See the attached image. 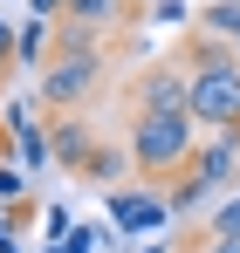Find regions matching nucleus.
I'll return each mask as SVG.
<instances>
[{"label": "nucleus", "instance_id": "6ab92c4d", "mask_svg": "<svg viewBox=\"0 0 240 253\" xmlns=\"http://www.w3.org/2000/svg\"><path fill=\"white\" fill-rule=\"evenodd\" d=\"M62 253H89V233H69V240H62Z\"/></svg>", "mask_w": 240, "mask_h": 253}, {"label": "nucleus", "instance_id": "2eb2a0df", "mask_svg": "<svg viewBox=\"0 0 240 253\" xmlns=\"http://www.w3.org/2000/svg\"><path fill=\"white\" fill-rule=\"evenodd\" d=\"M69 0H28V21H62Z\"/></svg>", "mask_w": 240, "mask_h": 253}, {"label": "nucleus", "instance_id": "dca6fc26", "mask_svg": "<svg viewBox=\"0 0 240 253\" xmlns=\"http://www.w3.org/2000/svg\"><path fill=\"white\" fill-rule=\"evenodd\" d=\"M14 55H21V28H7V21H0V69H7Z\"/></svg>", "mask_w": 240, "mask_h": 253}, {"label": "nucleus", "instance_id": "6e6552de", "mask_svg": "<svg viewBox=\"0 0 240 253\" xmlns=\"http://www.w3.org/2000/svg\"><path fill=\"white\" fill-rule=\"evenodd\" d=\"M48 144H55V165H89V158H96V144H89V130H82L76 117H62V124L48 130Z\"/></svg>", "mask_w": 240, "mask_h": 253}, {"label": "nucleus", "instance_id": "39448f33", "mask_svg": "<svg viewBox=\"0 0 240 253\" xmlns=\"http://www.w3.org/2000/svg\"><path fill=\"white\" fill-rule=\"evenodd\" d=\"M234 171H240V130H220L213 144H199V151H192V185H199L206 199H213Z\"/></svg>", "mask_w": 240, "mask_h": 253}, {"label": "nucleus", "instance_id": "1a4fd4ad", "mask_svg": "<svg viewBox=\"0 0 240 253\" xmlns=\"http://www.w3.org/2000/svg\"><path fill=\"white\" fill-rule=\"evenodd\" d=\"M199 28H206V35H220V42H234V48H240V0H213V7L199 14Z\"/></svg>", "mask_w": 240, "mask_h": 253}, {"label": "nucleus", "instance_id": "a211bd4d", "mask_svg": "<svg viewBox=\"0 0 240 253\" xmlns=\"http://www.w3.org/2000/svg\"><path fill=\"white\" fill-rule=\"evenodd\" d=\"M0 253H14V212H0Z\"/></svg>", "mask_w": 240, "mask_h": 253}, {"label": "nucleus", "instance_id": "9b49d317", "mask_svg": "<svg viewBox=\"0 0 240 253\" xmlns=\"http://www.w3.org/2000/svg\"><path fill=\"white\" fill-rule=\"evenodd\" d=\"M41 55H48V21H28V28H21V55H14V62H21V69H35Z\"/></svg>", "mask_w": 240, "mask_h": 253}, {"label": "nucleus", "instance_id": "0eeeda50", "mask_svg": "<svg viewBox=\"0 0 240 253\" xmlns=\"http://www.w3.org/2000/svg\"><path fill=\"white\" fill-rule=\"evenodd\" d=\"M110 219H117V233H158L172 219V199H158V192H110Z\"/></svg>", "mask_w": 240, "mask_h": 253}, {"label": "nucleus", "instance_id": "f257e3e1", "mask_svg": "<svg viewBox=\"0 0 240 253\" xmlns=\"http://www.w3.org/2000/svg\"><path fill=\"white\" fill-rule=\"evenodd\" d=\"M130 165L137 171H179V165H192V117L137 110V124H130Z\"/></svg>", "mask_w": 240, "mask_h": 253}, {"label": "nucleus", "instance_id": "f03ea898", "mask_svg": "<svg viewBox=\"0 0 240 253\" xmlns=\"http://www.w3.org/2000/svg\"><path fill=\"white\" fill-rule=\"evenodd\" d=\"M192 124L240 130V69H199L192 76Z\"/></svg>", "mask_w": 240, "mask_h": 253}, {"label": "nucleus", "instance_id": "aec40b11", "mask_svg": "<svg viewBox=\"0 0 240 253\" xmlns=\"http://www.w3.org/2000/svg\"><path fill=\"white\" fill-rule=\"evenodd\" d=\"M0 151H7V144H0ZM0 165H7V158H0Z\"/></svg>", "mask_w": 240, "mask_h": 253}, {"label": "nucleus", "instance_id": "423d86ee", "mask_svg": "<svg viewBox=\"0 0 240 253\" xmlns=\"http://www.w3.org/2000/svg\"><path fill=\"white\" fill-rule=\"evenodd\" d=\"M7 151H14L28 171H41L48 158H55V144H48V130L35 124V110H28V103H7Z\"/></svg>", "mask_w": 240, "mask_h": 253}, {"label": "nucleus", "instance_id": "f8f14e48", "mask_svg": "<svg viewBox=\"0 0 240 253\" xmlns=\"http://www.w3.org/2000/svg\"><path fill=\"white\" fill-rule=\"evenodd\" d=\"M123 165H130V151H96V158H89V171H96L103 185H117V178H123Z\"/></svg>", "mask_w": 240, "mask_h": 253}, {"label": "nucleus", "instance_id": "4468645a", "mask_svg": "<svg viewBox=\"0 0 240 253\" xmlns=\"http://www.w3.org/2000/svg\"><path fill=\"white\" fill-rule=\"evenodd\" d=\"M213 233H240V192H234L220 212H213Z\"/></svg>", "mask_w": 240, "mask_h": 253}, {"label": "nucleus", "instance_id": "f3484780", "mask_svg": "<svg viewBox=\"0 0 240 253\" xmlns=\"http://www.w3.org/2000/svg\"><path fill=\"white\" fill-rule=\"evenodd\" d=\"M206 253H240V233H206Z\"/></svg>", "mask_w": 240, "mask_h": 253}, {"label": "nucleus", "instance_id": "ddd939ff", "mask_svg": "<svg viewBox=\"0 0 240 253\" xmlns=\"http://www.w3.org/2000/svg\"><path fill=\"white\" fill-rule=\"evenodd\" d=\"M14 199H28V178L14 165H0V206H14Z\"/></svg>", "mask_w": 240, "mask_h": 253}, {"label": "nucleus", "instance_id": "9d476101", "mask_svg": "<svg viewBox=\"0 0 240 253\" xmlns=\"http://www.w3.org/2000/svg\"><path fill=\"white\" fill-rule=\"evenodd\" d=\"M69 21H82V28H110V21H117V0H69Z\"/></svg>", "mask_w": 240, "mask_h": 253}, {"label": "nucleus", "instance_id": "7ed1b4c3", "mask_svg": "<svg viewBox=\"0 0 240 253\" xmlns=\"http://www.w3.org/2000/svg\"><path fill=\"white\" fill-rule=\"evenodd\" d=\"M96 69H103V55H55L48 76H41V103L48 110H76L82 96L96 89Z\"/></svg>", "mask_w": 240, "mask_h": 253}, {"label": "nucleus", "instance_id": "20e7f679", "mask_svg": "<svg viewBox=\"0 0 240 253\" xmlns=\"http://www.w3.org/2000/svg\"><path fill=\"white\" fill-rule=\"evenodd\" d=\"M137 103L144 110H165V117H192V69L185 62H158L144 89H137Z\"/></svg>", "mask_w": 240, "mask_h": 253}]
</instances>
